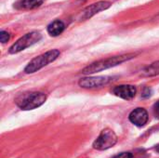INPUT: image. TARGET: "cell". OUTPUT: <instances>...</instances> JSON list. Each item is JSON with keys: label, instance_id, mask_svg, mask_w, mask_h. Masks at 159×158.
<instances>
[{"label": "cell", "instance_id": "16", "mask_svg": "<svg viewBox=\"0 0 159 158\" xmlns=\"http://www.w3.org/2000/svg\"><path fill=\"white\" fill-rule=\"evenodd\" d=\"M150 95H151V89H150L149 88H145L144 90H143V96L144 98H146V97H150Z\"/></svg>", "mask_w": 159, "mask_h": 158}, {"label": "cell", "instance_id": "4", "mask_svg": "<svg viewBox=\"0 0 159 158\" xmlns=\"http://www.w3.org/2000/svg\"><path fill=\"white\" fill-rule=\"evenodd\" d=\"M42 38V35L39 32L36 31H33L30 32L26 34H24L23 36H21L20 39H18L8 49V52L10 54H16L19 53L22 50H24L25 48L34 45L35 43H37L40 39Z\"/></svg>", "mask_w": 159, "mask_h": 158}, {"label": "cell", "instance_id": "18", "mask_svg": "<svg viewBox=\"0 0 159 158\" xmlns=\"http://www.w3.org/2000/svg\"><path fill=\"white\" fill-rule=\"evenodd\" d=\"M156 150H157V152H158V153H159V145H157V146Z\"/></svg>", "mask_w": 159, "mask_h": 158}, {"label": "cell", "instance_id": "7", "mask_svg": "<svg viewBox=\"0 0 159 158\" xmlns=\"http://www.w3.org/2000/svg\"><path fill=\"white\" fill-rule=\"evenodd\" d=\"M111 5H112V3L109 1H99L97 3H94L83 9L82 14H81V19L88 20V19L93 17L94 15H96L97 13L109 8L111 7Z\"/></svg>", "mask_w": 159, "mask_h": 158}, {"label": "cell", "instance_id": "1", "mask_svg": "<svg viewBox=\"0 0 159 158\" xmlns=\"http://www.w3.org/2000/svg\"><path fill=\"white\" fill-rule=\"evenodd\" d=\"M137 54L138 53H128V54L114 56V57H110L108 59L95 61V62L91 63L90 65L87 66L86 68H84L82 70V73L87 74H94L97 72H101V71L115 67L118 64H121L125 61H128L135 58L137 56Z\"/></svg>", "mask_w": 159, "mask_h": 158}, {"label": "cell", "instance_id": "15", "mask_svg": "<svg viewBox=\"0 0 159 158\" xmlns=\"http://www.w3.org/2000/svg\"><path fill=\"white\" fill-rule=\"evenodd\" d=\"M154 114L157 118L159 119V101L154 105Z\"/></svg>", "mask_w": 159, "mask_h": 158}, {"label": "cell", "instance_id": "6", "mask_svg": "<svg viewBox=\"0 0 159 158\" xmlns=\"http://www.w3.org/2000/svg\"><path fill=\"white\" fill-rule=\"evenodd\" d=\"M112 81L110 76H96V77H84L78 82V85L83 88H97L107 85Z\"/></svg>", "mask_w": 159, "mask_h": 158}, {"label": "cell", "instance_id": "17", "mask_svg": "<svg viewBox=\"0 0 159 158\" xmlns=\"http://www.w3.org/2000/svg\"><path fill=\"white\" fill-rule=\"evenodd\" d=\"M156 20H159V14H157V16H156V18H155Z\"/></svg>", "mask_w": 159, "mask_h": 158}, {"label": "cell", "instance_id": "11", "mask_svg": "<svg viewBox=\"0 0 159 158\" xmlns=\"http://www.w3.org/2000/svg\"><path fill=\"white\" fill-rule=\"evenodd\" d=\"M65 29L64 23L60 20H55L48 26V33L51 36H58L60 35Z\"/></svg>", "mask_w": 159, "mask_h": 158}, {"label": "cell", "instance_id": "3", "mask_svg": "<svg viewBox=\"0 0 159 158\" xmlns=\"http://www.w3.org/2000/svg\"><path fill=\"white\" fill-rule=\"evenodd\" d=\"M60 54L61 52L58 49H51L49 51H47L46 53L39 55L38 57L33 59L25 67L24 72L26 74L35 73L39 71L40 69H42L43 67L49 64L50 62H53L60 56Z\"/></svg>", "mask_w": 159, "mask_h": 158}, {"label": "cell", "instance_id": "13", "mask_svg": "<svg viewBox=\"0 0 159 158\" xmlns=\"http://www.w3.org/2000/svg\"><path fill=\"white\" fill-rule=\"evenodd\" d=\"M10 38V34L7 31H1L0 32V40H1V43L5 44L6 42H7Z\"/></svg>", "mask_w": 159, "mask_h": 158}, {"label": "cell", "instance_id": "2", "mask_svg": "<svg viewBox=\"0 0 159 158\" xmlns=\"http://www.w3.org/2000/svg\"><path fill=\"white\" fill-rule=\"evenodd\" d=\"M47 100V96L43 92L31 91L20 94L16 99L15 102L19 108L24 111L34 110L41 106Z\"/></svg>", "mask_w": 159, "mask_h": 158}, {"label": "cell", "instance_id": "12", "mask_svg": "<svg viewBox=\"0 0 159 158\" xmlns=\"http://www.w3.org/2000/svg\"><path fill=\"white\" fill-rule=\"evenodd\" d=\"M159 74V61L153 62L142 70L141 75L143 77H151Z\"/></svg>", "mask_w": 159, "mask_h": 158}, {"label": "cell", "instance_id": "10", "mask_svg": "<svg viewBox=\"0 0 159 158\" xmlns=\"http://www.w3.org/2000/svg\"><path fill=\"white\" fill-rule=\"evenodd\" d=\"M43 3L44 0H19L14 7L18 9H33L40 7Z\"/></svg>", "mask_w": 159, "mask_h": 158}, {"label": "cell", "instance_id": "8", "mask_svg": "<svg viewBox=\"0 0 159 158\" xmlns=\"http://www.w3.org/2000/svg\"><path fill=\"white\" fill-rule=\"evenodd\" d=\"M113 93L124 100H131L136 95V88L131 85H120L113 89Z\"/></svg>", "mask_w": 159, "mask_h": 158}, {"label": "cell", "instance_id": "5", "mask_svg": "<svg viewBox=\"0 0 159 158\" xmlns=\"http://www.w3.org/2000/svg\"><path fill=\"white\" fill-rule=\"evenodd\" d=\"M116 142L117 136L116 135V133L110 129H105L94 141L93 148L99 151H104L113 147L116 143Z\"/></svg>", "mask_w": 159, "mask_h": 158}, {"label": "cell", "instance_id": "14", "mask_svg": "<svg viewBox=\"0 0 159 158\" xmlns=\"http://www.w3.org/2000/svg\"><path fill=\"white\" fill-rule=\"evenodd\" d=\"M113 158H133V155L131 153L126 152V153H121L119 155H116Z\"/></svg>", "mask_w": 159, "mask_h": 158}, {"label": "cell", "instance_id": "9", "mask_svg": "<svg viewBox=\"0 0 159 158\" xmlns=\"http://www.w3.org/2000/svg\"><path fill=\"white\" fill-rule=\"evenodd\" d=\"M129 118L132 124H134L138 127H143L148 121V114L145 109L137 108L129 114Z\"/></svg>", "mask_w": 159, "mask_h": 158}]
</instances>
